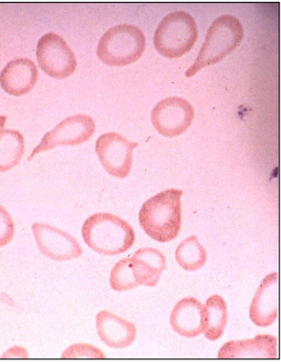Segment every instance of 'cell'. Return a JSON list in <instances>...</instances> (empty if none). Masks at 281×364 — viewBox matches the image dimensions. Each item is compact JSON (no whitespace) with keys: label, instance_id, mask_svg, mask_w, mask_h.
<instances>
[{"label":"cell","instance_id":"5bb4252c","mask_svg":"<svg viewBox=\"0 0 281 364\" xmlns=\"http://www.w3.org/2000/svg\"><path fill=\"white\" fill-rule=\"evenodd\" d=\"M97 329L100 340L111 348H126L136 338V326L112 313L100 311L97 316Z\"/></svg>","mask_w":281,"mask_h":364},{"label":"cell","instance_id":"52a82bcc","mask_svg":"<svg viewBox=\"0 0 281 364\" xmlns=\"http://www.w3.org/2000/svg\"><path fill=\"white\" fill-rule=\"evenodd\" d=\"M94 132L95 122L89 115L77 114L67 117L44 135L41 142L33 149L28 160H33L35 155L57 146L82 145Z\"/></svg>","mask_w":281,"mask_h":364},{"label":"cell","instance_id":"9c48e42d","mask_svg":"<svg viewBox=\"0 0 281 364\" xmlns=\"http://www.w3.org/2000/svg\"><path fill=\"white\" fill-rule=\"evenodd\" d=\"M194 109L182 97H167L160 101L151 112V122L165 137H177L192 124Z\"/></svg>","mask_w":281,"mask_h":364},{"label":"cell","instance_id":"277c9868","mask_svg":"<svg viewBox=\"0 0 281 364\" xmlns=\"http://www.w3.org/2000/svg\"><path fill=\"white\" fill-rule=\"evenodd\" d=\"M145 49L144 33L134 25L120 24L104 33L98 43L97 55L109 66H126L139 60Z\"/></svg>","mask_w":281,"mask_h":364},{"label":"cell","instance_id":"d6986e66","mask_svg":"<svg viewBox=\"0 0 281 364\" xmlns=\"http://www.w3.org/2000/svg\"><path fill=\"white\" fill-rule=\"evenodd\" d=\"M176 261L180 267L187 271L201 269L207 259V253L197 236L188 237L177 247Z\"/></svg>","mask_w":281,"mask_h":364},{"label":"cell","instance_id":"6da1fadb","mask_svg":"<svg viewBox=\"0 0 281 364\" xmlns=\"http://www.w3.org/2000/svg\"><path fill=\"white\" fill-rule=\"evenodd\" d=\"M184 193L170 188L151 197L140 208L139 223L150 238L159 242L173 241L182 228V203Z\"/></svg>","mask_w":281,"mask_h":364},{"label":"cell","instance_id":"44dd1931","mask_svg":"<svg viewBox=\"0 0 281 364\" xmlns=\"http://www.w3.org/2000/svg\"><path fill=\"white\" fill-rule=\"evenodd\" d=\"M62 358H106L104 354L97 347L88 343H78L70 346L65 350L61 355Z\"/></svg>","mask_w":281,"mask_h":364},{"label":"cell","instance_id":"3957f363","mask_svg":"<svg viewBox=\"0 0 281 364\" xmlns=\"http://www.w3.org/2000/svg\"><path fill=\"white\" fill-rule=\"evenodd\" d=\"M243 36V25L235 16L226 15L216 19L207 31L198 58L185 76L192 77L204 68L223 60L240 45Z\"/></svg>","mask_w":281,"mask_h":364},{"label":"cell","instance_id":"ffe728a7","mask_svg":"<svg viewBox=\"0 0 281 364\" xmlns=\"http://www.w3.org/2000/svg\"><path fill=\"white\" fill-rule=\"evenodd\" d=\"M109 283L115 291H126L139 287L132 272L129 258L121 259L114 265L111 269Z\"/></svg>","mask_w":281,"mask_h":364},{"label":"cell","instance_id":"ba28073f","mask_svg":"<svg viewBox=\"0 0 281 364\" xmlns=\"http://www.w3.org/2000/svg\"><path fill=\"white\" fill-rule=\"evenodd\" d=\"M139 144L131 142L117 132L101 135L97 141L95 151L101 165L111 176L126 178L131 173L132 152Z\"/></svg>","mask_w":281,"mask_h":364},{"label":"cell","instance_id":"e0dca14e","mask_svg":"<svg viewBox=\"0 0 281 364\" xmlns=\"http://www.w3.org/2000/svg\"><path fill=\"white\" fill-rule=\"evenodd\" d=\"M228 321V310L224 299L212 295L204 304V337L211 341H218L224 335Z\"/></svg>","mask_w":281,"mask_h":364},{"label":"cell","instance_id":"30bf717a","mask_svg":"<svg viewBox=\"0 0 281 364\" xmlns=\"http://www.w3.org/2000/svg\"><path fill=\"white\" fill-rule=\"evenodd\" d=\"M36 245L45 256L55 261H69L83 254L79 242L69 233L44 223L32 225Z\"/></svg>","mask_w":281,"mask_h":364},{"label":"cell","instance_id":"7c38bea8","mask_svg":"<svg viewBox=\"0 0 281 364\" xmlns=\"http://www.w3.org/2000/svg\"><path fill=\"white\" fill-rule=\"evenodd\" d=\"M38 80V67L28 58L10 61L0 73V86L13 97L27 95L35 87Z\"/></svg>","mask_w":281,"mask_h":364},{"label":"cell","instance_id":"7a4b0ae2","mask_svg":"<svg viewBox=\"0 0 281 364\" xmlns=\"http://www.w3.org/2000/svg\"><path fill=\"white\" fill-rule=\"evenodd\" d=\"M82 236L87 245L103 255H119L131 250L135 232L125 220L111 213H95L84 223Z\"/></svg>","mask_w":281,"mask_h":364},{"label":"cell","instance_id":"ac0fdd59","mask_svg":"<svg viewBox=\"0 0 281 364\" xmlns=\"http://www.w3.org/2000/svg\"><path fill=\"white\" fill-rule=\"evenodd\" d=\"M25 151V140L21 132L4 129L0 132V172L11 171L21 163Z\"/></svg>","mask_w":281,"mask_h":364},{"label":"cell","instance_id":"2e32d148","mask_svg":"<svg viewBox=\"0 0 281 364\" xmlns=\"http://www.w3.org/2000/svg\"><path fill=\"white\" fill-rule=\"evenodd\" d=\"M129 262L138 286H157L162 271L167 267V259L164 254L153 247L137 250L129 258Z\"/></svg>","mask_w":281,"mask_h":364},{"label":"cell","instance_id":"cb8c5ba5","mask_svg":"<svg viewBox=\"0 0 281 364\" xmlns=\"http://www.w3.org/2000/svg\"><path fill=\"white\" fill-rule=\"evenodd\" d=\"M7 122L6 115L0 114V132L4 131L5 124Z\"/></svg>","mask_w":281,"mask_h":364},{"label":"cell","instance_id":"4fadbf2b","mask_svg":"<svg viewBox=\"0 0 281 364\" xmlns=\"http://www.w3.org/2000/svg\"><path fill=\"white\" fill-rule=\"evenodd\" d=\"M277 340L272 335H258L254 338L230 341L219 351V358H277Z\"/></svg>","mask_w":281,"mask_h":364},{"label":"cell","instance_id":"603a6c76","mask_svg":"<svg viewBox=\"0 0 281 364\" xmlns=\"http://www.w3.org/2000/svg\"><path fill=\"white\" fill-rule=\"evenodd\" d=\"M28 355L29 354L23 347L15 346L5 352L2 358H28Z\"/></svg>","mask_w":281,"mask_h":364},{"label":"cell","instance_id":"9a60e30c","mask_svg":"<svg viewBox=\"0 0 281 364\" xmlns=\"http://www.w3.org/2000/svg\"><path fill=\"white\" fill-rule=\"evenodd\" d=\"M170 324L182 337H198L204 333V304L194 297L182 299L171 312Z\"/></svg>","mask_w":281,"mask_h":364},{"label":"cell","instance_id":"7402d4cb","mask_svg":"<svg viewBox=\"0 0 281 364\" xmlns=\"http://www.w3.org/2000/svg\"><path fill=\"white\" fill-rule=\"evenodd\" d=\"M16 227L10 213L0 205V247L10 244L15 236Z\"/></svg>","mask_w":281,"mask_h":364},{"label":"cell","instance_id":"8fae6325","mask_svg":"<svg viewBox=\"0 0 281 364\" xmlns=\"http://www.w3.org/2000/svg\"><path fill=\"white\" fill-rule=\"evenodd\" d=\"M278 314V275H267L253 298L249 316L258 327H268L277 320Z\"/></svg>","mask_w":281,"mask_h":364},{"label":"cell","instance_id":"8992f818","mask_svg":"<svg viewBox=\"0 0 281 364\" xmlns=\"http://www.w3.org/2000/svg\"><path fill=\"white\" fill-rule=\"evenodd\" d=\"M36 58L42 70L53 78H67L77 67L75 53L66 41L55 33H48L39 39Z\"/></svg>","mask_w":281,"mask_h":364},{"label":"cell","instance_id":"5b68a950","mask_svg":"<svg viewBox=\"0 0 281 364\" xmlns=\"http://www.w3.org/2000/svg\"><path fill=\"white\" fill-rule=\"evenodd\" d=\"M198 38L195 19L185 12L165 16L154 33V46L167 58H179L189 52Z\"/></svg>","mask_w":281,"mask_h":364}]
</instances>
